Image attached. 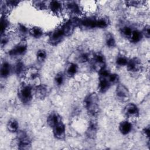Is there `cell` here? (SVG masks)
Here are the masks:
<instances>
[{
  "label": "cell",
  "instance_id": "1",
  "mask_svg": "<svg viewBox=\"0 0 150 150\" xmlns=\"http://www.w3.org/2000/svg\"><path fill=\"white\" fill-rule=\"evenodd\" d=\"M84 105L91 116H96L99 112V99L98 95L96 93L88 94L84 100Z\"/></svg>",
  "mask_w": 150,
  "mask_h": 150
},
{
  "label": "cell",
  "instance_id": "2",
  "mask_svg": "<svg viewBox=\"0 0 150 150\" xmlns=\"http://www.w3.org/2000/svg\"><path fill=\"white\" fill-rule=\"evenodd\" d=\"M33 90L32 86L29 83H23L18 90V96L21 101L24 104H28L33 98Z\"/></svg>",
  "mask_w": 150,
  "mask_h": 150
},
{
  "label": "cell",
  "instance_id": "3",
  "mask_svg": "<svg viewBox=\"0 0 150 150\" xmlns=\"http://www.w3.org/2000/svg\"><path fill=\"white\" fill-rule=\"evenodd\" d=\"M98 90L100 93H105L111 87V84L109 81V76L110 72L105 68L101 70L99 73Z\"/></svg>",
  "mask_w": 150,
  "mask_h": 150
},
{
  "label": "cell",
  "instance_id": "4",
  "mask_svg": "<svg viewBox=\"0 0 150 150\" xmlns=\"http://www.w3.org/2000/svg\"><path fill=\"white\" fill-rule=\"evenodd\" d=\"M16 140L18 147L20 149H28L31 146L30 139L25 131H18Z\"/></svg>",
  "mask_w": 150,
  "mask_h": 150
},
{
  "label": "cell",
  "instance_id": "5",
  "mask_svg": "<svg viewBox=\"0 0 150 150\" xmlns=\"http://www.w3.org/2000/svg\"><path fill=\"white\" fill-rule=\"evenodd\" d=\"M79 18L75 17L66 21L62 25H61L60 28H62L65 36L70 35L73 32L75 28L79 26Z\"/></svg>",
  "mask_w": 150,
  "mask_h": 150
},
{
  "label": "cell",
  "instance_id": "6",
  "mask_svg": "<svg viewBox=\"0 0 150 150\" xmlns=\"http://www.w3.org/2000/svg\"><path fill=\"white\" fill-rule=\"evenodd\" d=\"M28 44L26 40L22 39L8 52V54L11 57H18L23 55L27 50Z\"/></svg>",
  "mask_w": 150,
  "mask_h": 150
},
{
  "label": "cell",
  "instance_id": "7",
  "mask_svg": "<svg viewBox=\"0 0 150 150\" xmlns=\"http://www.w3.org/2000/svg\"><path fill=\"white\" fill-rule=\"evenodd\" d=\"M105 58L101 53H96L93 57L92 67L93 70L97 72H100L105 67Z\"/></svg>",
  "mask_w": 150,
  "mask_h": 150
},
{
  "label": "cell",
  "instance_id": "8",
  "mask_svg": "<svg viewBox=\"0 0 150 150\" xmlns=\"http://www.w3.org/2000/svg\"><path fill=\"white\" fill-rule=\"evenodd\" d=\"M64 37H65V35L60 26L50 33L49 37V42L52 45L56 46L63 40Z\"/></svg>",
  "mask_w": 150,
  "mask_h": 150
},
{
  "label": "cell",
  "instance_id": "9",
  "mask_svg": "<svg viewBox=\"0 0 150 150\" xmlns=\"http://www.w3.org/2000/svg\"><path fill=\"white\" fill-rule=\"evenodd\" d=\"M115 96L121 102H127L129 98V93L128 88L122 84H118L115 89Z\"/></svg>",
  "mask_w": 150,
  "mask_h": 150
},
{
  "label": "cell",
  "instance_id": "10",
  "mask_svg": "<svg viewBox=\"0 0 150 150\" xmlns=\"http://www.w3.org/2000/svg\"><path fill=\"white\" fill-rule=\"evenodd\" d=\"M123 112L125 116L128 118H135L139 115V108L134 103H129L126 105Z\"/></svg>",
  "mask_w": 150,
  "mask_h": 150
},
{
  "label": "cell",
  "instance_id": "11",
  "mask_svg": "<svg viewBox=\"0 0 150 150\" xmlns=\"http://www.w3.org/2000/svg\"><path fill=\"white\" fill-rule=\"evenodd\" d=\"M53 134L54 137L57 139H63L66 136V127L63 122L60 121L52 127Z\"/></svg>",
  "mask_w": 150,
  "mask_h": 150
},
{
  "label": "cell",
  "instance_id": "12",
  "mask_svg": "<svg viewBox=\"0 0 150 150\" xmlns=\"http://www.w3.org/2000/svg\"><path fill=\"white\" fill-rule=\"evenodd\" d=\"M142 65L141 60L137 57H134L130 60H128L127 64L128 70L132 73L140 71L142 69Z\"/></svg>",
  "mask_w": 150,
  "mask_h": 150
},
{
  "label": "cell",
  "instance_id": "13",
  "mask_svg": "<svg viewBox=\"0 0 150 150\" xmlns=\"http://www.w3.org/2000/svg\"><path fill=\"white\" fill-rule=\"evenodd\" d=\"M97 129H98V126H97V123L96 121L94 120H91L90 122L88 128L86 130V136L90 139H94L96 137V135L97 133Z\"/></svg>",
  "mask_w": 150,
  "mask_h": 150
},
{
  "label": "cell",
  "instance_id": "14",
  "mask_svg": "<svg viewBox=\"0 0 150 150\" xmlns=\"http://www.w3.org/2000/svg\"><path fill=\"white\" fill-rule=\"evenodd\" d=\"M66 8L67 9V11L73 15H80V13H81V10L80 9L79 5L74 1L67 2Z\"/></svg>",
  "mask_w": 150,
  "mask_h": 150
},
{
  "label": "cell",
  "instance_id": "15",
  "mask_svg": "<svg viewBox=\"0 0 150 150\" xmlns=\"http://www.w3.org/2000/svg\"><path fill=\"white\" fill-rule=\"evenodd\" d=\"M13 70L15 73L19 77L25 76V74L27 70L24 63L21 60H18L15 64L13 67Z\"/></svg>",
  "mask_w": 150,
  "mask_h": 150
},
{
  "label": "cell",
  "instance_id": "16",
  "mask_svg": "<svg viewBox=\"0 0 150 150\" xmlns=\"http://www.w3.org/2000/svg\"><path fill=\"white\" fill-rule=\"evenodd\" d=\"M13 68L12 67L11 64L8 62H4L1 66L0 69V74L2 78L5 79L8 77L12 70Z\"/></svg>",
  "mask_w": 150,
  "mask_h": 150
},
{
  "label": "cell",
  "instance_id": "17",
  "mask_svg": "<svg viewBox=\"0 0 150 150\" xmlns=\"http://www.w3.org/2000/svg\"><path fill=\"white\" fill-rule=\"evenodd\" d=\"M49 7L52 13L55 15H60L63 9V4L59 1H52L49 4Z\"/></svg>",
  "mask_w": 150,
  "mask_h": 150
},
{
  "label": "cell",
  "instance_id": "18",
  "mask_svg": "<svg viewBox=\"0 0 150 150\" xmlns=\"http://www.w3.org/2000/svg\"><path fill=\"white\" fill-rule=\"evenodd\" d=\"M48 93L47 87L42 84L37 85L35 88V95L38 98H44Z\"/></svg>",
  "mask_w": 150,
  "mask_h": 150
},
{
  "label": "cell",
  "instance_id": "19",
  "mask_svg": "<svg viewBox=\"0 0 150 150\" xmlns=\"http://www.w3.org/2000/svg\"><path fill=\"white\" fill-rule=\"evenodd\" d=\"M62 120V117L58 113L56 112H52L47 117V123L49 127L52 128L53 126H54L56 124H57Z\"/></svg>",
  "mask_w": 150,
  "mask_h": 150
},
{
  "label": "cell",
  "instance_id": "20",
  "mask_svg": "<svg viewBox=\"0 0 150 150\" xmlns=\"http://www.w3.org/2000/svg\"><path fill=\"white\" fill-rule=\"evenodd\" d=\"M132 128V124L127 120L121 121L119 125V130L123 135L128 134L131 131Z\"/></svg>",
  "mask_w": 150,
  "mask_h": 150
},
{
  "label": "cell",
  "instance_id": "21",
  "mask_svg": "<svg viewBox=\"0 0 150 150\" xmlns=\"http://www.w3.org/2000/svg\"><path fill=\"white\" fill-rule=\"evenodd\" d=\"M78 71V66L76 64L73 63H69L65 69V73L66 74L70 77H73L75 76Z\"/></svg>",
  "mask_w": 150,
  "mask_h": 150
},
{
  "label": "cell",
  "instance_id": "22",
  "mask_svg": "<svg viewBox=\"0 0 150 150\" xmlns=\"http://www.w3.org/2000/svg\"><path fill=\"white\" fill-rule=\"evenodd\" d=\"M25 76L30 81H35L39 79V73L37 69L35 67H31L27 69Z\"/></svg>",
  "mask_w": 150,
  "mask_h": 150
},
{
  "label": "cell",
  "instance_id": "23",
  "mask_svg": "<svg viewBox=\"0 0 150 150\" xmlns=\"http://www.w3.org/2000/svg\"><path fill=\"white\" fill-rule=\"evenodd\" d=\"M29 33L33 38L38 39L41 38L43 35L42 29L38 26H32L29 29Z\"/></svg>",
  "mask_w": 150,
  "mask_h": 150
},
{
  "label": "cell",
  "instance_id": "24",
  "mask_svg": "<svg viewBox=\"0 0 150 150\" xmlns=\"http://www.w3.org/2000/svg\"><path fill=\"white\" fill-rule=\"evenodd\" d=\"M7 129L11 132H16L18 131L19 124L18 122L14 118L9 120L6 125Z\"/></svg>",
  "mask_w": 150,
  "mask_h": 150
},
{
  "label": "cell",
  "instance_id": "25",
  "mask_svg": "<svg viewBox=\"0 0 150 150\" xmlns=\"http://www.w3.org/2000/svg\"><path fill=\"white\" fill-rule=\"evenodd\" d=\"M16 32L20 37L23 38L24 39V38L29 33V29L23 24L18 23L16 28Z\"/></svg>",
  "mask_w": 150,
  "mask_h": 150
},
{
  "label": "cell",
  "instance_id": "26",
  "mask_svg": "<svg viewBox=\"0 0 150 150\" xmlns=\"http://www.w3.org/2000/svg\"><path fill=\"white\" fill-rule=\"evenodd\" d=\"M9 27V22L5 15H2L1 18V33H5Z\"/></svg>",
  "mask_w": 150,
  "mask_h": 150
},
{
  "label": "cell",
  "instance_id": "27",
  "mask_svg": "<svg viewBox=\"0 0 150 150\" xmlns=\"http://www.w3.org/2000/svg\"><path fill=\"white\" fill-rule=\"evenodd\" d=\"M143 35L138 30H133L132 33L129 39L131 42L132 43H137L139 42L142 38Z\"/></svg>",
  "mask_w": 150,
  "mask_h": 150
},
{
  "label": "cell",
  "instance_id": "28",
  "mask_svg": "<svg viewBox=\"0 0 150 150\" xmlns=\"http://www.w3.org/2000/svg\"><path fill=\"white\" fill-rule=\"evenodd\" d=\"M110 23L109 19L107 18L102 17L97 19V28L100 29H104L107 28L108 26V24Z\"/></svg>",
  "mask_w": 150,
  "mask_h": 150
},
{
  "label": "cell",
  "instance_id": "29",
  "mask_svg": "<svg viewBox=\"0 0 150 150\" xmlns=\"http://www.w3.org/2000/svg\"><path fill=\"white\" fill-rule=\"evenodd\" d=\"M105 43L107 46H108L109 47H114L115 46L116 42L114 36L111 33H108L106 35Z\"/></svg>",
  "mask_w": 150,
  "mask_h": 150
},
{
  "label": "cell",
  "instance_id": "30",
  "mask_svg": "<svg viewBox=\"0 0 150 150\" xmlns=\"http://www.w3.org/2000/svg\"><path fill=\"white\" fill-rule=\"evenodd\" d=\"M128 62V59L123 55L118 56L115 60L116 64L120 67L127 66Z\"/></svg>",
  "mask_w": 150,
  "mask_h": 150
},
{
  "label": "cell",
  "instance_id": "31",
  "mask_svg": "<svg viewBox=\"0 0 150 150\" xmlns=\"http://www.w3.org/2000/svg\"><path fill=\"white\" fill-rule=\"evenodd\" d=\"M33 5L35 8L39 10H43L47 8L46 2L43 1H35L32 2Z\"/></svg>",
  "mask_w": 150,
  "mask_h": 150
},
{
  "label": "cell",
  "instance_id": "32",
  "mask_svg": "<svg viewBox=\"0 0 150 150\" xmlns=\"http://www.w3.org/2000/svg\"><path fill=\"white\" fill-rule=\"evenodd\" d=\"M36 57L37 60L39 62H42L45 61L47 57V53L46 50H45L44 49H40L38 51H37Z\"/></svg>",
  "mask_w": 150,
  "mask_h": 150
},
{
  "label": "cell",
  "instance_id": "33",
  "mask_svg": "<svg viewBox=\"0 0 150 150\" xmlns=\"http://www.w3.org/2000/svg\"><path fill=\"white\" fill-rule=\"evenodd\" d=\"M132 31H133V29L131 27L124 26L121 29V33L123 36H124L126 38L129 39V38L132 33Z\"/></svg>",
  "mask_w": 150,
  "mask_h": 150
},
{
  "label": "cell",
  "instance_id": "34",
  "mask_svg": "<svg viewBox=\"0 0 150 150\" xmlns=\"http://www.w3.org/2000/svg\"><path fill=\"white\" fill-rule=\"evenodd\" d=\"M54 81L57 86H61L64 82V75L62 73H57L54 77Z\"/></svg>",
  "mask_w": 150,
  "mask_h": 150
},
{
  "label": "cell",
  "instance_id": "35",
  "mask_svg": "<svg viewBox=\"0 0 150 150\" xmlns=\"http://www.w3.org/2000/svg\"><path fill=\"white\" fill-rule=\"evenodd\" d=\"M88 59H89L88 54L86 53H81L77 57V60L80 63H85L87 62Z\"/></svg>",
  "mask_w": 150,
  "mask_h": 150
},
{
  "label": "cell",
  "instance_id": "36",
  "mask_svg": "<svg viewBox=\"0 0 150 150\" xmlns=\"http://www.w3.org/2000/svg\"><path fill=\"white\" fill-rule=\"evenodd\" d=\"M109 81L111 85L117 83L119 81L118 75L115 73H110L109 76Z\"/></svg>",
  "mask_w": 150,
  "mask_h": 150
},
{
  "label": "cell",
  "instance_id": "37",
  "mask_svg": "<svg viewBox=\"0 0 150 150\" xmlns=\"http://www.w3.org/2000/svg\"><path fill=\"white\" fill-rule=\"evenodd\" d=\"M9 42V36L8 35L4 33L1 35V46L2 47H4Z\"/></svg>",
  "mask_w": 150,
  "mask_h": 150
},
{
  "label": "cell",
  "instance_id": "38",
  "mask_svg": "<svg viewBox=\"0 0 150 150\" xmlns=\"http://www.w3.org/2000/svg\"><path fill=\"white\" fill-rule=\"evenodd\" d=\"M142 2H143V1H129L126 2V4H127V5L129 6L136 7V6H138L140 5H141V4Z\"/></svg>",
  "mask_w": 150,
  "mask_h": 150
},
{
  "label": "cell",
  "instance_id": "39",
  "mask_svg": "<svg viewBox=\"0 0 150 150\" xmlns=\"http://www.w3.org/2000/svg\"><path fill=\"white\" fill-rule=\"evenodd\" d=\"M143 36L146 37V38H149L150 36V27L149 25L145 26L143 30L141 32Z\"/></svg>",
  "mask_w": 150,
  "mask_h": 150
},
{
  "label": "cell",
  "instance_id": "40",
  "mask_svg": "<svg viewBox=\"0 0 150 150\" xmlns=\"http://www.w3.org/2000/svg\"><path fill=\"white\" fill-rule=\"evenodd\" d=\"M143 133L144 134V135L148 139H149V137H150V128H149V125L146 127L145 128H144V129H143Z\"/></svg>",
  "mask_w": 150,
  "mask_h": 150
}]
</instances>
